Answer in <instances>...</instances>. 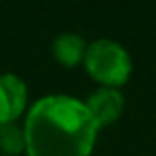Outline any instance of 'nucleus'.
Returning a JSON list of instances; mask_svg holds the SVG:
<instances>
[{"mask_svg": "<svg viewBox=\"0 0 156 156\" xmlns=\"http://www.w3.org/2000/svg\"><path fill=\"white\" fill-rule=\"evenodd\" d=\"M99 125L85 103L67 95L36 101L24 122L28 156H91Z\"/></svg>", "mask_w": 156, "mask_h": 156, "instance_id": "f257e3e1", "label": "nucleus"}, {"mask_svg": "<svg viewBox=\"0 0 156 156\" xmlns=\"http://www.w3.org/2000/svg\"><path fill=\"white\" fill-rule=\"evenodd\" d=\"M83 65L97 83L109 89L125 85L133 73L129 51L113 40H95L91 46H87Z\"/></svg>", "mask_w": 156, "mask_h": 156, "instance_id": "f03ea898", "label": "nucleus"}, {"mask_svg": "<svg viewBox=\"0 0 156 156\" xmlns=\"http://www.w3.org/2000/svg\"><path fill=\"white\" fill-rule=\"evenodd\" d=\"M28 101L26 83L14 73H0V126L16 122Z\"/></svg>", "mask_w": 156, "mask_h": 156, "instance_id": "7ed1b4c3", "label": "nucleus"}, {"mask_svg": "<svg viewBox=\"0 0 156 156\" xmlns=\"http://www.w3.org/2000/svg\"><path fill=\"white\" fill-rule=\"evenodd\" d=\"M85 107L91 113V117L95 119V122L101 126H107L111 122H115L122 115L125 109V99L117 89L101 87L85 101Z\"/></svg>", "mask_w": 156, "mask_h": 156, "instance_id": "20e7f679", "label": "nucleus"}, {"mask_svg": "<svg viewBox=\"0 0 156 156\" xmlns=\"http://www.w3.org/2000/svg\"><path fill=\"white\" fill-rule=\"evenodd\" d=\"M51 51L57 63L65 65V67H75V65L83 63L87 44H85L83 38H79L75 34H61L53 40Z\"/></svg>", "mask_w": 156, "mask_h": 156, "instance_id": "39448f33", "label": "nucleus"}, {"mask_svg": "<svg viewBox=\"0 0 156 156\" xmlns=\"http://www.w3.org/2000/svg\"><path fill=\"white\" fill-rule=\"evenodd\" d=\"M0 150L2 156H18L26 150V138L24 129H20L16 122L0 126Z\"/></svg>", "mask_w": 156, "mask_h": 156, "instance_id": "423d86ee", "label": "nucleus"}]
</instances>
